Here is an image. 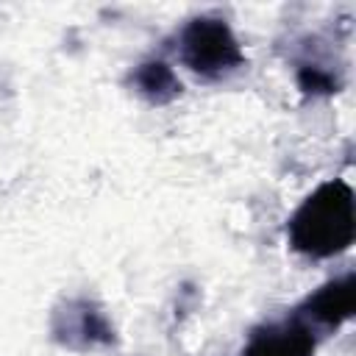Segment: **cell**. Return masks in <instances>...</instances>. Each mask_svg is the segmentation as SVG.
Listing matches in <instances>:
<instances>
[{"label": "cell", "mask_w": 356, "mask_h": 356, "mask_svg": "<svg viewBox=\"0 0 356 356\" xmlns=\"http://www.w3.org/2000/svg\"><path fill=\"white\" fill-rule=\"evenodd\" d=\"M356 209L345 181H328L312 192L289 222V239L300 253L334 256L353 242Z\"/></svg>", "instance_id": "6da1fadb"}, {"label": "cell", "mask_w": 356, "mask_h": 356, "mask_svg": "<svg viewBox=\"0 0 356 356\" xmlns=\"http://www.w3.org/2000/svg\"><path fill=\"white\" fill-rule=\"evenodd\" d=\"M181 50H184V61L203 75L225 72L242 61V50L231 28L211 17H200L186 25L181 36Z\"/></svg>", "instance_id": "7a4b0ae2"}, {"label": "cell", "mask_w": 356, "mask_h": 356, "mask_svg": "<svg viewBox=\"0 0 356 356\" xmlns=\"http://www.w3.org/2000/svg\"><path fill=\"white\" fill-rule=\"evenodd\" d=\"M314 339L303 325H270L256 331L245 348V356H312Z\"/></svg>", "instance_id": "3957f363"}, {"label": "cell", "mask_w": 356, "mask_h": 356, "mask_svg": "<svg viewBox=\"0 0 356 356\" xmlns=\"http://www.w3.org/2000/svg\"><path fill=\"white\" fill-rule=\"evenodd\" d=\"M356 309V284L353 278H342V281H334V284H325L314 298H309V312L328 323V325H337L342 320H348Z\"/></svg>", "instance_id": "277c9868"}, {"label": "cell", "mask_w": 356, "mask_h": 356, "mask_svg": "<svg viewBox=\"0 0 356 356\" xmlns=\"http://www.w3.org/2000/svg\"><path fill=\"white\" fill-rule=\"evenodd\" d=\"M136 83L142 86L145 95L156 97V100H164V97H172L178 92V81L172 75V70L161 61H150L145 64L139 72H136Z\"/></svg>", "instance_id": "5b68a950"}, {"label": "cell", "mask_w": 356, "mask_h": 356, "mask_svg": "<svg viewBox=\"0 0 356 356\" xmlns=\"http://www.w3.org/2000/svg\"><path fill=\"white\" fill-rule=\"evenodd\" d=\"M298 81H300V86L306 92H331V89H337V81L331 75L320 72L317 67H303L300 75H298Z\"/></svg>", "instance_id": "8992f818"}]
</instances>
